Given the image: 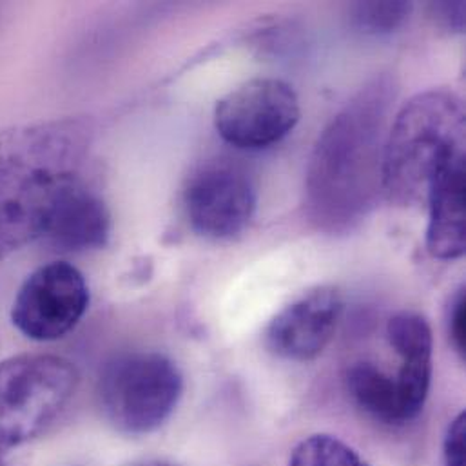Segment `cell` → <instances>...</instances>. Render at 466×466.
<instances>
[{
	"label": "cell",
	"mask_w": 466,
	"mask_h": 466,
	"mask_svg": "<svg viewBox=\"0 0 466 466\" xmlns=\"http://www.w3.org/2000/svg\"><path fill=\"white\" fill-rule=\"evenodd\" d=\"M184 206L191 228L211 239L245 231L256 209V189L247 171L229 160L202 166L187 182Z\"/></svg>",
	"instance_id": "cell-8"
},
{
	"label": "cell",
	"mask_w": 466,
	"mask_h": 466,
	"mask_svg": "<svg viewBox=\"0 0 466 466\" xmlns=\"http://www.w3.org/2000/svg\"><path fill=\"white\" fill-rule=\"evenodd\" d=\"M394 89L389 80L367 84L318 138L305 184L310 222L330 234L356 229L383 193L385 126Z\"/></svg>",
	"instance_id": "cell-1"
},
{
	"label": "cell",
	"mask_w": 466,
	"mask_h": 466,
	"mask_svg": "<svg viewBox=\"0 0 466 466\" xmlns=\"http://www.w3.org/2000/svg\"><path fill=\"white\" fill-rule=\"evenodd\" d=\"M87 146V129L76 120L0 133V259L40 239L58 198L82 178Z\"/></svg>",
	"instance_id": "cell-2"
},
{
	"label": "cell",
	"mask_w": 466,
	"mask_h": 466,
	"mask_svg": "<svg viewBox=\"0 0 466 466\" xmlns=\"http://www.w3.org/2000/svg\"><path fill=\"white\" fill-rule=\"evenodd\" d=\"M465 158V106L443 89L414 96L398 113L383 151V193L398 206L427 202L434 178Z\"/></svg>",
	"instance_id": "cell-3"
},
{
	"label": "cell",
	"mask_w": 466,
	"mask_h": 466,
	"mask_svg": "<svg viewBox=\"0 0 466 466\" xmlns=\"http://www.w3.org/2000/svg\"><path fill=\"white\" fill-rule=\"evenodd\" d=\"M151 466H173V465H151Z\"/></svg>",
	"instance_id": "cell-19"
},
{
	"label": "cell",
	"mask_w": 466,
	"mask_h": 466,
	"mask_svg": "<svg viewBox=\"0 0 466 466\" xmlns=\"http://www.w3.org/2000/svg\"><path fill=\"white\" fill-rule=\"evenodd\" d=\"M87 305L84 274L67 261H53L27 276L13 301L11 321L33 341H55L78 325Z\"/></svg>",
	"instance_id": "cell-7"
},
{
	"label": "cell",
	"mask_w": 466,
	"mask_h": 466,
	"mask_svg": "<svg viewBox=\"0 0 466 466\" xmlns=\"http://www.w3.org/2000/svg\"><path fill=\"white\" fill-rule=\"evenodd\" d=\"M289 466H369L347 443L334 436L318 434L303 440L290 456Z\"/></svg>",
	"instance_id": "cell-14"
},
{
	"label": "cell",
	"mask_w": 466,
	"mask_h": 466,
	"mask_svg": "<svg viewBox=\"0 0 466 466\" xmlns=\"http://www.w3.org/2000/svg\"><path fill=\"white\" fill-rule=\"evenodd\" d=\"M445 466H466V414L461 412L445 438Z\"/></svg>",
	"instance_id": "cell-17"
},
{
	"label": "cell",
	"mask_w": 466,
	"mask_h": 466,
	"mask_svg": "<svg viewBox=\"0 0 466 466\" xmlns=\"http://www.w3.org/2000/svg\"><path fill=\"white\" fill-rule=\"evenodd\" d=\"M431 217L427 248L438 259H458L465 254V158L449 164L432 182L427 202Z\"/></svg>",
	"instance_id": "cell-12"
},
{
	"label": "cell",
	"mask_w": 466,
	"mask_h": 466,
	"mask_svg": "<svg viewBox=\"0 0 466 466\" xmlns=\"http://www.w3.org/2000/svg\"><path fill=\"white\" fill-rule=\"evenodd\" d=\"M299 120L294 89L278 78H254L226 95L215 111L220 137L238 149L259 151L281 142Z\"/></svg>",
	"instance_id": "cell-6"
},
{
	"label": "cell",
	"mask_w": 466,
	"mask_h": 466,
	"mask_svg": "<svg viewBox=\"0 0 466 466\" xmlns=\"http://www.w3.org/2000/svg\"><path fill=\"white\" fill-rule=\"evenodd\" d=\"M449 334L454 349L466 358V290L460 289L449 305Z\"/></svg>",
	"instance_id": "cell-16"
},
{
	"label": "cell",
	"mask_w": 466,
	"mask_h": 466,
	"mask_svg": "<svg viewBox=\"0 0 466 466\" xmlns=\"http://www.w3.org/2000/svg\"><path fill=\"white\" fill-rule=\"evenodd\" d=\"M438 20L454 31H463L465 27V4L463 2H440L434 5Z\"/></svg>",
	"instance_id": "cell-18"
},
{
	"label": "cell",
	"mask_w": 466,
	"mask_h": 466,
	"mask_svg": "<svg viewBox=\"0 0 466 466\" xmlns=\"http://www.w3.org/2000/svg\"><path fill=\"white\" fill-rule=\"evenodd\" d=\"M0 466H2V465H0Z\"/></svg>",
	"instance_id": "cell-20"
},
{
	"label": "cell",
	"mask_w": 466,
	"mask_h": 466,
	"mask_svg": "<svg viewBox=\"0 0 466 466\" xmlns=\"http://www.w3.org/2000/svg\"><path fill=\"white\" fill-rule=\"evenodd\" d=\"M410 11V2H358L350 5V20L365 35H390L403 25Z\"/></svg>",
	"instance_id": "cell-15"
},
{
	"label": "cell",
	"mask_w": 466,
	"mask_h": 466,
	"mask_svg": "<svg viewBox=\"0 0 466 466\" xmlns=\"http://www.w3.org/2000/svg\"><path fill=\"white\" fill-rule=\"evenodd\" d=\"M352 400L374 420L385 425H405V414L394 376L372 363H356L347 372Z\"/></svg>",
	"instance_id": "cell-13"
},
{
	"label": "cell",
	"mask_w": 466,
	"mask_h": 466,
	"mask_svg": "<svg viewBox=\"0 0 466 466\" xmlns=\"http://www.w3.org/2000/svg\"><path fill=\"white\" fill-rule=\"evenodd\" d=\"M387 336L401 358V367L394 376L407 423L425 407L432 380V329L416 312H400L390 318Z\"/></svg>",
	"instance_id": "cell-11"
},
{
	"label": "cell",
	"mask_w": 466,
	"mask_h": 466,
	"mask_svg": "<svg viewBox=\"0 0 466 466\" xmlns=\"http://www.w3.org/2000/svg\"><path fill=\"white\" fill-rule=\"evenodd\" d=\"M76 367L58 356H18L0 363V452L40 436L78 387Z\"/></svg>",
	"instance_id": "cell-4"
},
{
	"label": "cell",
	"mask_w": 466,
	"mask_h": 466,
	"mask_svg": "<svg viewBox=\"0 0 466 466\" xmlns=\"http://www.w3.org/2000/svg\"><path fill=\"white\" fill-rule=\"evenodd\" d=\"M341 314V292L336 287H318L272 318L265 345L278 358L310 361L330 343Z\"/></svg>",
	"instance_id": "cell-9"
},
{
	"label": "cell",
	"mask_w": 466,
	"mask_h": 466,
	"mask_svg": "<svg viewBox=\"0 0 466 466\" xmlns=\"http://www.w3.org/2000/svg\"><path fill=\"white\" fill-rule=\"evenodd\" d=\"M184 378L173 360L158 352H127L102 370L98 398L107 421L126 434H149L175 412Z\"/></svg>",
	"instance_id": "cell-5"
},
{
	"label": "cell",
	"mask_w": 466,
	"mask_h": 466,
	"mask_svg": "<svg viewBox=\"0 0 466 466\" xmlns=\"http://www.w3.org/2000/svg\"><path fill=\"white\" fill-rule=\"evenodd\" d=\"M109 231L107 206L80 178L55 204L40 239L56 252H86L104 247Z\"/></svg>",
	"instance_id": "cell-10"
}]
</instances>
